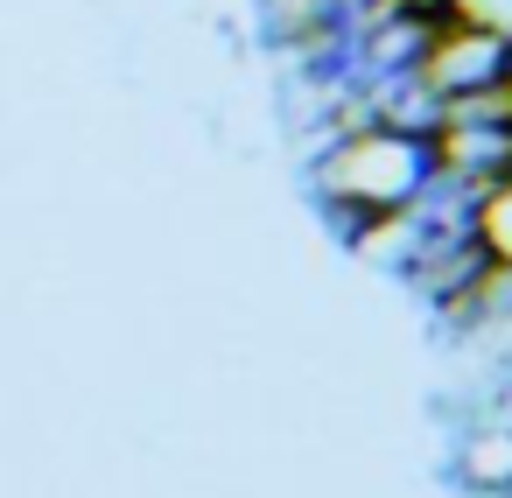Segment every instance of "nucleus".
<instances>
[{"instance_id":"obj_3","label":"nucleus","mask_w":512,"mask_h":498,"mask_svg":"<svg viewBox=\"0 0 512 498\" xmlns=\"http://www.w3.org/2000/svg\"><path fill=\"white\" fill-rule=\"evenodd\" d=\"M470 239L498 274H512V176L470 190Z\"/></svg>"},{"instance_id":"obj_2","label":"nucleus","mask_w":512,"mask_h":498,"mask_svg":"<svg viewBox=\"0 0 512 498\" xmlns=\"http://www.w3.org/2000/svg\"><path fill=\"white\" fill-rule=\"evenodd\" d=\"M414 85L435 106L512 85V22L484 15L477 0H449L435 36H428V50H421V64H414Z\"/></svg>"},{"instance_id":"obj_4","label":"nucleus","mask_w":512,"mask_h":498,"mask_svg":"<svg viewBox=\"0 0 512 498\" xmlns=\"http://www.w3.org/2000/svg\"><path fill=\"white\" fill-rule=\"evenodd\" d=\"M505 386H512V365H505Z\"/></svg>"},{"instance_id":"obj_1","label":"nucleus","mask_w":512,"mask_h":498,"mask_svg":"<svg viewBox=\"0 0 512 498\" xmlns=\"http://www.w3.org/2000/svg\"><path fill=\"white\" fill-rule=\"evenodd\" d=\"M435 141L414 134V127H386V120H365V127H337L330 141H316L302 155V190L316 204V218L344 239L351 225L365 218H386V211H407L414 197L435 190Z\"/></svg>"}]
</instances>
